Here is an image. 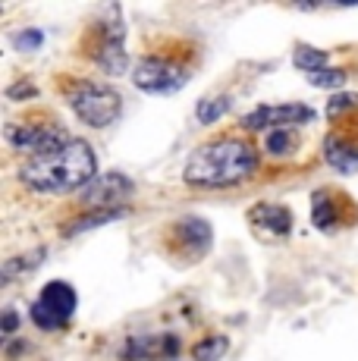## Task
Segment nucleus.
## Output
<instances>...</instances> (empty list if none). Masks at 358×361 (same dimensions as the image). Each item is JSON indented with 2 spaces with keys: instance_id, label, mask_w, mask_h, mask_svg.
<instances>
[{
  "instance_id": "obj_1",
  "label": "nucleus",
  "mask_w": 358,
  "mask_h": 361,
  "mask_svg": "<svg viewBox=\"0 0 358 361\" xmlns=\"http://www.w3.org/2000/svg\"><path fill=\"white\" fill-rule=\"evenodd\" d=\"M98 157L85 138L70 135L63 145L44 154L25 157L19 166V183L38 195H70L85 192L98 179Z\"/></svg>"
},
{
  "instance_id": "obj_2",
  "label": "nucleus",
  "mask_w": 358,
  "mask_h": 361,
  "mask_svg": "<svg viewBox=\"0 0 358 361\" xmlns=\"http://www.w3.org/2000/svg\"><path fill=\"white\" fill-rule=\"evenodd\" d=\"M258 173V151L242 138H214L189 154L183 166L185 185L195 189H233Z\"/></svg>"
},
{
  "instance_id": "obj_3",
  "label": "nucleus",
  "mask_w": 358,
  "mask_h": 361,
  "mask_svg": "<svg viewBox=\"0 0 358 361\" xmlns=\"http://www.w3.org/2000/svg\"><path fill=\"white\" fill-rule=\"evenodd\" d=\"M66 104L85 126L92 129H107L120 120L123 114V98L116 88H110L107 82H94V79H75L63 85Z\"/></svg>"
},
{
  "instance_id": "obj_4",
  "label": "nucleus",
  "mask_w": 358,
  "mask_h": 361,
  "mask_svg": "<svg viewBox=\"0 0 358 361\" xmlns=\"http://www.w3.org/2000/svg\"><path fill=\"white\" fill-rule=\"evenodd\" d=\"M79 308V293L63 280H51L41 286L38 298L32 302L29 317L38 330H63Z\"/></svg>"
},
{
  "instance_id": "obj_5",
  "label": "nucleus",
  "mask_w": 358,
  "mask_h": 361,
  "mask_svg": "<svg viewBox=\"0 0 358 361\" xmlns=\"http://www.w3.org/2000/svg\"><path fill=\"white\" fill-rule=\"evenodd\" d=\"M92 60L104 69L107 75H120L129 66L126 54V23L120 16V6H110V19L101 16L94 25V44H92Z\"/></svg>"
},
{
  "instance_id": "obj_6",
  "label": "nucleus",
  "mask_w": 358,
  "mask_h": 361,
  "mask_svg": "<svg viewBox=\"0 0 358 361\" xmlns=\"http://www.w3.org/2000/svg\"><path fill=\"white\" fill-rule=\"evenodd\" d=\"M189 66L170 57H142L132 69V85L148 94H176L189 85Z\"/></svg>"
},
{
  "instance_id": "obj_7",
  "label": "nucleus",
  "mask_w": 358,
  "mask_h": 361,
  "mask_svg": "<svg viewBox=\"0 0 358 361\" xmlns=\"http://www.w3.org/2000/svg\"><path fill=\"white\" fill-rule=\"evenodd\" d=\"M4 138L10 148L35 157V154H44V151H54L57 145H63L70 138V132L60 126V123H10L4 129Z\"/></svg>"
},
{
  "instance_id": "obj_8",
  "label": "nucleus",
  "mask_w": 358,
  "mask_h": 361,
  "mask_svg": "<svg viewBox=\"0 0 358 361\" xmlns=\"http://www.w3.org/2000/svg\"><path fill=\"white\" fill-rule=\"evenodd\" d=\"M314 120V110L308 104H261L252 114L239 120L245 132H273V129H295Z\"/></svg>"
},
{
  "instance_id": "obj_9",
  "label": "nucleus",
  "mask_w": 358,
  "mask_h": 361,
  "mask_svg": "<svg viewBox=\"0 0 358 361\" xmlns=\"http://www.w3.org/2000/svg\"><path fill=\"white\" fill-rule=\"evenodd\" d=\"M135 183L126 173H101L85 192H82V204L88 211H126V201L132 198Z\"/></svg>"
},
{
  "instance_id": "obj_10",
  "label": "nucleus",
  "mask_w": 358,
  "mask_h": 361,
  "mask_svg": "<svg viewBox=\"0 0 358 361\" xmlns=\"http://www.w3.org/2000/svg\"><path fill=\"white\" fill-rule=\"evenodd\" d=\"M173 242L179 252H189L192 258H202V255L211 252V245H214V230H211L208 220L202 217H183L173 224Z\"/></svg>"
},
{
  "instance_id": "obj_11",
  "label": "nucleus",
  "mask_w": 358,
  "mask_h": 361,
  "mask_svg": "<svg viewBox=\"0 0 358 361\" xmlns=\"http://www.w3.org/2000/svg\"><path fill=\"white\" fill-rule=\"evenodd\" d=\"M249 224L258 233L283 239V235L292 233V211L286 204H277V201H261L249 211Z\"/></svg>"
},
{
  "instance_id": "obj_12",
  "label": "nucleus",
  "mask_w": 358,
  "mask_h": 361,
  "mask_svg": "<svg viewBox=\"0 0 358 361\" xmlns=\"http://www.w3.org/2000/svg\"><path fill=\"white\" fill-rule=\"evenodd\" d=\"M340 201H346V195H340L333 189H321L311 195V224L321 233H333L346 224V214H342Z\"/></svg>"
},
{
  "instance_id": "obj_13",
  "label": "nucleus",
  "mask_w": 358,
  "mask_h": 361,
  "mask_svg": "<svg viewBox=\"0 0 358 361\" xmlns=\"http://www.w3.org/2000/svg\"><path fill=\"white\" fill-rule=\"evenodd\" d=\"M163 352V358H176L179 355V339L176 336H139V339H129L123 345L120 358L126 361H157Z\"/></svg>"
},
{
  "instance_id": "obj_14",
  "label": "nucleus",
  "mask_w": 358,
  "mask_h": 361,
  "mask_svg": "<svg viewBox=\"0 0 358 361\" xmlns=\"http://www.w3.org/2000/svg\"><path fill=\"white\" fill-rule=\"evenodd\" d=\"M323 161L336 173L352 176V173H358V145H352L342 135H327L323 138Z\"/></svg>"
},
{
  "instance_id": "obj_15",
  "label": "nucleus",
  "mask_w": 358,
  "mask_h": 361,
  "mask_svg": "<svg viewBox=\"0 0 358 361\" xmlns=\"http://www.w3.org/2000/svg\"><path fill=\"white\" fill-rule=\"evenodd\" d=\"M292 63L302 69V73H321V69H327L330 63V54L327 51H321V47H314V44H299L292 51Z\"/></svg>"
},
{
  "instance_id": "obj_16",
  "label": "nucleus",
  "mask_w": 358,
  "mask_h": 361,
  "mask_svg": "<svg viewBox=\"0 0 358 361\" xmlns=\"http://www.w3.org/2000/svg\"><path fill=\"white\" fill-rule=\"evenodd\" d=\"M41 261H44V248H35V255H32V258H25V255L6 258L4 267H0V276H4V283H13L19 274H29V270H35Z\"/></svg>"
},
{
  "instance_id": "obj_17",
  "label": "nucleus",
  "mask_w": 358,
  "mask_h": 361,
  "mask_svg": "<svg viewBox=\"0 0 358 361\" xmlns=\"http://www.w3.org/2000/svg\"><path fill=\"white\" fill-rule=\"evenodd\" d=\"M230 104H233L230 94H214V98H204L202 104H198V110H195L198 123H202V126H211V123H217L220 116H226Z\"/></svg>"
},
{
  "instance_id": "obj_18",
  "label": "nucleus",
  "mask_w": 358,
  "mask_h": 361,
  "mask_svg": "<svg viewBox=\"0 0 358 361\" xmlns=\"http://www.w3.org/2000/svg\"><path fill=\"white\" fill-rule=\"evenodd\" d=\"M226 352H230V339L226 336H208L192 349V355H195V361H220Z\"/></svg>"
},
{
  "instance_id": "obj_19",
  "label": "nucleus",
  "mask_w": 358,
  "mask_h": 361,
  "mask_svg": "<svg viewBox=\"0 0 358 361\" xmlns=\"http://www.w3.org/2000/svg\"><path fill=\"white\" fill-rule=\"evenodd\" d=\"M264 148H267V154H273V157L289 154V151L295 148V129H273V132H267Z\"/></svg>"
},
{
  "instance_id": "obj_20",
  "label": "nucleus",
  "mask_w": 358,
  "mask_h": 361,
  "mask_svg": "<svg viewBox=\"0 0 358 361\" xmlns=\"http://www.w3.org/2000/svg\"><path fill=\"white\" fill-rule=\"evenodd\" d=\"M346 69H321V73H311L308 75V85H314V88H327V92H336V88H342L346 85Z\"/></svg>"
},
{
  "instance_id": "obj_21",
  "label": "nucleus",
  "mask_w": 358,
  "mask_h": 361,
  "mask_svg": "<svg viewBox=\"0 0 358 361\" xmlns=\"http://www.w3.org/2000/svg\"><path fill=\"white\" fill-rule=\"evenodd\" d=\"M13 47H16V51H38L41 44H44V32L41 29H23V32H13Z\"/></svg>"
},
{
  "instance_id": "obj_22",
  "label": "nucleus",
  "mask_w": 358,
  "mask_h": 361,
  "mask_svg": "<svg viewBox=\"0 0 358 361\" xmlns=\"http://www.w3.org/2000/svg\"><path fill=\"white\" fill-rule=\"evenodd\" d=\"M355 107H358V94H333V98L327 101V116L330 120H336L340 114L355 110Z\"/></svg>"
},
{
  "instance_id": "obj_23",
  "label": "nucleus",
  "mask_w": 358,
  "mask_h": 361,
  "mask_svg": "<svg viewBox=\"0 0 358 361\" xmlns=\"http://www.w3.org/2000/svg\"><path fill=\"white\" fill-rule=\"evenodd\" d=\"M35 94H38V88L32 85V82H25V79H19L16 85L6 88V98H10V101H19V98H35Z\"/></svg>"
},
{
  "instance_id": "obj_24",
  "label": "nucleus",
  "mask_w": 358,
  "mask_h": 361,
  "mask_svg": "<svg viewBox=\"0 0 358 361\" xmlns=\"http://www.w3.org/2000/svg\"><path fill=\"white\" fill-rule=\"evenodd\" d=\"M0 330H4V336H13V333L19 330V314L13 308L4 311V321H0Z\"/></svg>"
},
{
  "instance_id": "obj_25",
  "label": "nucleus",
  "mask_w": 358,
  "mask_h": 361,
  "mask_svg": "<svg viewBox=\"0 0 358 361\" xmlns=\"http://www.w3.org/2000/svg\"><path fill=\"white\" fill-rule=\"evenodd\" d=\"M6 358H19L23 352H29V343H6Z\"/></svg>"
}]
</instances>
